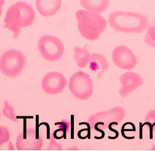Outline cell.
Listing matches in <instances>:
<instances>
[{"label": "cell", "instance_id": "obj_17", "mask_svg": "<svg viewBox=\"0 0 155 151\" xmlns=\"http://www.w3.org/2000/svg\"><path fill=\"white\" fill-rule=\"evenodd\" d=\"M5 4V0H0V16L2 12V6Z\"/></svg>", "mask_w": 155, "mask_h": 151}, {"label": "cell", "instance_id": "obj_2", "mask_svg": "<svg viewBox=\"0 0 155 151\" xmlns=\"http://www.w3.org/2000/svg\"><path fill=\"white\" fill-rule=\"evenodd\" d=\"M35 18V12L30 5L25 2H17L5 13L4 19V28L12 31L13 33V38L15 39L19 36L21 29L30 26Z\"/></svg>", "mask_w": 155, "mask_h": 151}, {"label": "cell", "instance_id": "obj_10", "mask_svg": "<svg viewBox=\"0 0 155 151\" xmlns=\"http://www.w3.org/2000/svg\"><path fill=\"white\" fill-rule=\"evenodd\" d=\"M119 81L122 86L119 90V93L123 98L136 90L143 84L142 76L138 73L134 72H127L122 73L119 78Z\"/></svg>", "mask_w": 155, "mask_h": 151}, {"label": "cell", "instance_id": "obj_16", "mask_svg": "<svg viewBox=\"0 0 155 151\" xmlns=\"http://www.w3.org/2000/svg\"><path fill=\"white\" fill-rule=\"evenodd\" d=\"M10 138V133L8 129L4 126H0V147L6 144Z\"/></svg>", "mask_w": 155, "mask_h": 151}, {"label": "cell", "instance_id": "obj_14", "mask_svg": "<svg viewBox=\"0 0 155 151\" xmlns=\"http://www.w3.org/2000/svg\"><path fill=\"white\" fill-rule=\"evenodd\" d=\"M87 45H85L84 47H76L74 50V59L77 65L80 68L85 67L90 62L91 54L87 49Z\"/></svg>", "mask_w": 155, "mask_h": 151}, {"label": "cell", "instance_id": "obj_15", "mask_svg": "<svg viewBox=\"0 0 155 151\" xmlns=\"http://www.w3.org/2000/svg\"><path fill=\"white\" fill-rule=\"evenodd\" d=\"M2 114L5 117L11 121L15 122L18 121L16 115L13 107L9 104L7 101H5L4 102V107L2 109Z\"/></svg>", "mask_w": 155, "mask_h": 151}, {"label": "cell", "instance_id": "obj_7", "mask_svg": "<svg viewBox=\"0 0 155 151\" xmlns=\"http://www.w3.org/2000/svg\"><path fill=\"white\" fill-rule=\"evenodd\" d=\"M43 144L40 133L35 129L24 130L16 139V147L19 150H39Z\"/></svg>", "mask_w": 155, "mask_h": 151}, {"label": "cell", "instance_id": "obj_3", "mask_svg": "<svg viewBox=\"0 0 155 151\" xmlns=\"http://www.w3.org/2000/svg\"><path fill=\"white\" fill-rule=\"evenodd\" d=\"M75 16L78 30L86 39L96 40L107 28V21L99 13L80 9L76 11Z\"/></svg>", "mask_w": 155, "mask_h": 151}, {"label": "cell", "instance_id": "obj_9", "mask_svg": "<svg viewBox=\"0 0 155 151\" xmlns=\"http://www.w3.org/2000/svg\"><path fill=\"white\" fill-rule=\"evenodd\" d=\"M67 83V79L62 73L58 72H51L43 77L41 86L46 93L56 95L65 89Z\"/></svg>", "mask_w": 155, "mask_h": 151}, {"label": "cell", "instance_id": "obj_13", "mask_svg": "<svg viewBox=\"0 0 155 151\" xmlns=\"http://www.w3.org/2000/svg\"><path fill=\"white\" fill-rule=\"evenodd\" d=\"M81 5L88 11L101 13L105 12L110 5L109 0H80Z\"/></svg>", "mask_w": 155, "mask_h": 151}, {"label": "cell", "instance_id": "obj_12", "mask_svg": "<svg viewBox=\"0 0 155 151\" xmlns=\"http://www.w3.org/2000/svg\"><path fill=\"white\" fill-rule=\"evenodd\" d=\"M89 68L96 73L97 78H101L103 74L108 70L109 65L106 58L101 53H93L91 54Z\"/></svg>", "mask_w": 155, "mask_h": 151}, {"label": "cell", "instance_id": "obj_18", "mask_svg": "<svg viewBox=\"0 0 155 151\" xmlns=\"http://www.w3.org/2000/svg\"><path fill=\"white\" fill-rule=\"evenodd\" d=\"M0 117H1V113H0Z\"/></svg>", "mask_w": 155, "mask_h": 151}, {"label": "cell", "instance_id": "obj_5", "mask_svg": "<svg viewBox=\"0 0 155 151\" xmlns=\"http://www.w3.org/2000/svg\"><path fill=\"white\" fill-rule=\"evenodd\" d=\"M68 86L71 94L80 100L89 99L93 92L91 79L82 71H78L71 76Z\"/></svg>", "mask_w": 155, "mask_h": 151}, {"label": "cell", "instance_id": "obj_6", "mask_svg": "<svg viewBox=\"0 0 155 151\" xmlns=\"http://www.w3.org/2000/svg\"><path fill=\"white\" fill-rule=\"evenodd\" d=\"M38 48L42 57L47 61L54 62L60 59L65 50L62 41L53 35H44L38 41Z\"/></svg>", "mask_w": 155, "mask_h": 151}, {"label": "cell", "instance_id": "obj_4", "mask_svg": "<svg viewBox=\"0 0 155 151\" xmlns=\"http://www.w3.org/2000/svg\"><path fill=\"white\" fill-rule=\"evenodd\" d=\"M25 63V56L21 50L10 49L0 58V72L6 77L15 78L22 72Z\"/></svg>", "mask_w": 155, "mask_h": 151}, {"label": "cell", "instance_id": "obj_8", "mask_svg": "<svg viewBox=\"0 0 155 151\" xmlns=\"http://www.w3.org/2000/svg\"><path fill=\"white\" fill-rule=\"evenodd\" d=\"M111 58L114 64L119 68L129 70L137 64V59L133 52L125 45H118L112 51Z\"/></svg>", "mask_w": 155, "mask_h": 151}, {"label": "cell", "instance_id": "obj_1", "mask_svg": "<svg viewBox=\"0 0 155 151\" xmlns=\"http://www.w3.org/2000/svg\"><path fill=\"white\" fill-rule=\"evenodd\" d=\"M107 22L117 32L137 34L142 33L147 29L149 19L142 13L116 11L110 13Z\"/></svg>", "mask_w": 155, "mask_h": 151}, {"label": "cell", "instance_id": "obj_11", "mask_svg": "<svg viewBox=\"0 0 155 151\" xmlns=\"http://www.w3.org/2000/svg\"><path fill=\"white\" fill-rule=\"evenodd\" d=\"M62 0H36V6L40 15L48 17L55 15L61 8Z\"/></svg>", "mask_w": 155, "mask_h": 151}]
</instances>
